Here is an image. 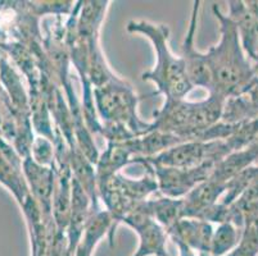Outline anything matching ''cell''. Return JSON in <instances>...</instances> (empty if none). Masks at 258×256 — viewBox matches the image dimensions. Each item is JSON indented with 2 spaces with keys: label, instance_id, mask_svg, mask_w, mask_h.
I'll return each mask as SVG.
<instances>
[{
  "label": "cell",
  "instance_id": "6da1fadb",
  "mask_svg": "<svg viewBox=\"0 0 258 256\" xmlns=\"http://www.w3.org/2000/svg\"><path fill=\"white\" fill-rule=\"evenodd\" d=\"M213 13L220 21L221 39L217 45L206 53L212 77L210 93L227 99V96L239 95L249 89L254 69L244 54L238 31L231 20L221 13L217 4L213 6Z\"/></svg>",
  "mask_w": 258,
  "mask_h": 256
},
{
  "label": "cell",
  "instance_id": "7a4b0ae2",
  "mask_svg": "<svg viewBox=\"0 0 258 256\" xmlns=\"http://www.w3.org/2000/svg\"><path fill=\"white\" fill-rule=\"evenodd\" d=\"M127 31L144 35L153 44L157 63L153 69L142 74L144 81L156 84L157 91L152 95L163 94L166 100H180L193 90L194 86L189 81L184 60L181 56L173 55L168 48L170 28L167 26L148 21H131L127 25Z\"/></svg>",
  "mask_w": 258,
  "mask_h": 256
},
{
  "label": "cell",
  "instance_id": "3957f363",
  "mask_svg": "<svg viewBox=\"0 0 258 256\" xmlns=\"http://www.w3.org/2000/svg\"><path fill=\"white\" fill-rule=\"evenodd\" d=\"M226 99L217 94L198 103L166 100L165 105L154 112L152 130L170 133L184 140H202L207 131L215 127L222 117Z\"/></svg>",
  "mask_w": 258,
  "mask_h": 256
},
{
  "label": "cell",
  "instance_id": "277c9868",
  "mask_svg": "<svg viewBox=\"0 0 258 256\" xmlns=\"http://www.w3.org/2000/svg\"><path fill=\"white\" fill-rule=\"evenodd\" d=\"M95 103L100 118L109 127H122L137 137L152 132V123H144L137 116V107L140 98L133 88L119 78L95 88Z\"/></svg>",
  "mask_w": 258,
  "mask_h": 256
},
{
  "label": "cell",
  "instance_id": "5b68a950",
  "mask_svg": "<svg viewBox=\"0 0 258 256\" xmlns=\"http://www.w3.org/2000/svg\"><path fill=\"white\" fill-rule=\"evenodd\" d=\"M144 203L117 220L125 223L139 236V246L133 256H170L166 247L167 231L151 217Z\"/></svg>",
  "mask_w": 258,
  "mask_h": 256
},
{
  "label": "cell",
  "instance_id": "8992f818",
  "mask_svg": "<svg viewBox=\"0 0 258 256\" xmlns=\"http://www.w3.org/2000/svg\"><path fill=\"white\" fill-rule=\"evenodd\" d=\"M217 164L219 163H208L196 168L153 166V169L162 194L172 199H179L180 196L193 191L202 182L207 181L213 175Z\"/></svg>",
  "mask_w": 258,
  "mask_h": 256
},
{
  "label": "cell",
  "instance_id": "52a82bcc",
  "mask_svg": "<svg viewBox=\"0 0 258 256\" xmlns=\"http://www.w3.org/2000/svg\"><path fill=\"white\" fill-rule=\"evenodd\" d=\"M201 8V2H194L191 17H190L189 28H187L185 39L182 41V55L181 59L184 60L185 69H186L189 81L191 82L194 88H205L211 91L212 88V77H211L210 65L206 53H201L196 48V31L197 22H198V12Z\"/></svg>",
  "mask_w": 258,
  "mask_h": 256
},
{
  "label": "cell",
  "instance_id": "ba28073f",
  "mask_svg": "<svg viewBox=\"0 0 258 256\" xmlns=\"http://www.w3.org/2000/svg\"><path fill=\"white\" fill-rule=\"evenodd\" d=\"M215 228L208 220L185 217L167 232L173 242H181L199 253L210 255Z\"/></svg>",
  "mask_w": 258,
  "mask_h": 256
},
{
  "label": "cell",
  "instance_id": "9c48e42d",
  "mask_svg": "<svg viewBox=\"0 0 258 256\" xmlns=\"http://www.w3.org/2000/svg\"><path fill=\"white\" fill-rule=\"evenodd\" d=\"M144 206L151 217L167 232L184 218V200L181 199L161 197L154 201H145Z\"/></svg>",
  "mask_w": 258,
  "mask_h": 256
},
{
  "label": "cell",
  "instance_id": "30bf717a",
  "mask_svg": "<svg viewBox=\"0 0 258 256\" xmlns=\"http://www.w3.org/2000/svg\"><path fill=\"white\" fill-rule=\"evenodd\" d=\"M241 234L233 220L219 223L213 231L210 256H226L239 245Z\"/></svg>",
  "mask_w": 258,
  "mask_h": 256
},
{
  "label": "cell",
  "instance_id": "8fae6325",
  "mask_svg": "<svg viewBox=\"0 0 258 256\" xmlns=\"http://www.w3.org/2000/svg\"><path fill=\"white\" fill-rule=\"evenodd\" d=\"M226 256H258V222L248 223L239 245Z\"/></svg>",
  "mask_w": 258,
  "mask_h": 256
}]
</instances>
